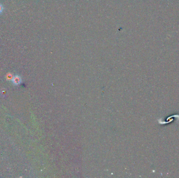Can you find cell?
Returning <instances> with one entry per match:
<instances>
[{"mask_svg":"<svg viewBox=\"0 0 179 178\" xmlns=\"http://www.w3.org/2000/svg\"><path fill=\"white\" fill-rule=\"evenodd\" d=\"M13 81L16 85H18L20 83L21 79L20 77L18 76H15L13 78Z\"/></svg>","mask_w":179,"mask_h":178,"instance_id":"cell-1","label":"cell"},{"mask_svg":"<svg viewBox=\"0 0 179 178\" xmlns=\"http://www.w3.org/2000/svg\"><path fill=\"white\" fill-rule=\"evenodd\" d=\"M3 9H4V8H3V5L1 4H0V14H1L3 12Z\"/></svg>","mask_w":179,"mask_h":178,"instance_id":"cell-2","label":"cell"}]
</instances>
